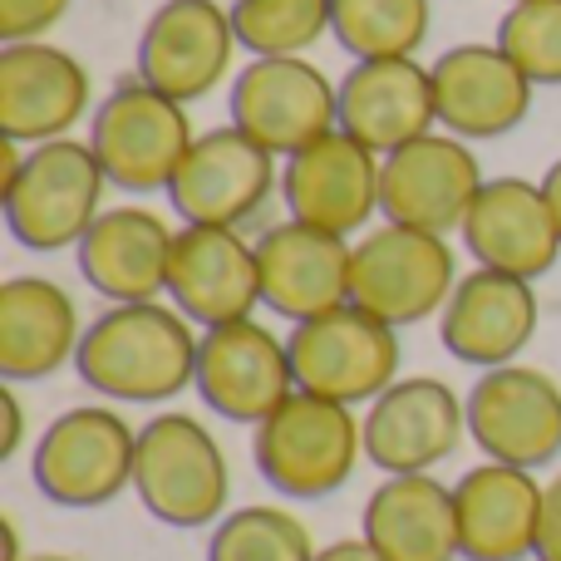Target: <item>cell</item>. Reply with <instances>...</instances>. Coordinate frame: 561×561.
Listing matches in <instances>:
<instances>
[{
  "label": "cell",
  "mask_w": 561,
  "mask_h": 561,
  "mask_svg": "<svg viewBox=\"0 0 561 561\" xmlns=\"http://www.w3.org/2000/svg\"><path fill=\"white\" fill-rule=\"evenodd\" d=\"M232 30L252 59L306 55L330 35V0H232Z\"/></svg>",
  "instance_id": "cell-30"
},
{
  "label": "cell",
  "mask_w": 561,
  "mask_h": 561,
  "mask_svg": "<svg viewBox=\"0 0 561 561\" xmlns=\"http://www.w3.org/2000/svg\"><path fill=\"white\" fill-rule=\"evenodd\" d=\"M232 124L276 158L300 153L306 144L340 128V84L306 55L247 59L232 75Z\"/></svg>",
  "instance_id": "cell-10"
},
{
  "label": "cell",
  "mask_w": 561,
  "mask_h": 561,
  "mask_svg": "<svg viewBox=\"0 0 561 561\" xmlns=\"http://www.w3.org/2000/svg\"><path fill=\"white\" fill-rule=\"evenodd\" d=\"M468 438L483 458L547 468L561 458V385L537 365L483 369L468 389Z\"/></svg>",
  "instance_id": "cell-12"
},
{
  "label": "cell",
  "mask_w": 561,
  "mask_h": 561,
  "mask_svg": "<svg viewBox=\"0 0 561 561\" xmlns=\"http://www.w3.org/2000/svg\"><path fill=\"white\" fill-rule=\"evenodd\" d=\"M350 262L355 242L306 227L296 217L266 227L256 237V272H262V306L300 325L325 310L350 306Z\"/></svg>",
  "instance_id": "cell-21"
},
{
  "label": "cell",
  "mask_w": 561,
  "mask_h": 561,
  "mask_svg": "<svg viewBox=\"0 0 561 561\" xmlns=\"http://www.w3.org/2000/svg\"><path fill=\"white\" fill-rule=\"evenodd\" d=\"M316 561H389V557L375 542H365V537H340V542L320 547Z\"/></svg>",
  "instance_id": "cell-35"
},
{
  "label": "cell",
  "mask_w": 561,
  "mask_h": 561,
  "mask_svg": "<svg viewBox=\"0 0 561 561\" xmlns=\"http://www.w3.org/2000/svg\"><path fill=\"white\" fill-rule=\"evenodd\" d=\"M193 389L217 419L256 428L296 394L286 340L266 330L256 316L203 330Z\"/></svg>",
  "instance_id": "cell-13"
},
{
  "label": "cell",
  "mask_w": 561,
  "mask_h": 561,
  "mask_svg": "<svg viewBox=\"0 0 561 561\" xmlns=\"http://www.w3.org/2000/svg\"><path fill=\"white\" fill-rule=\"evenodd\" d=\"M316 537L290 507H232L207 537V561H316Z\"/></svg>",
  "instance_id": "cell-29"
},
{
  "label": "cell",
  "mask_w": 561,
  "mask_h": 561,
  "mask_svg": "<svg viewBox=\"0 0 561 561\" xmlns=\"http://www.w3.org/2000/svg\"><path fill=\"white\" fill-rule=\"evenodd\" d=\"M290 350V375L296 389L335 404H375L389 385L399 379V330L375 320L359 306H340L325 310L316 320H300L286 335Z\"/></svg>",
  "instance_id": "cell-8"
},
{
  "label": "cell",
  "mask_w": 561,
  "mask_h": 561,
  "mask_svg": "<svg viewBox=\"0 0 561 561\" xmlns=\"http://www.w3.org/2000/svg\"><path fill=\"white\" fill-rule=\"evenodd\" d=\"M542 493L533 468L483 458L454 483L463 561H533L542 537Z\"/></svg>",
  "instance_id": "cell-24"
},
{
  "label": "cell",
  "mask_w": 561,
  "mask_h": 561,
  "mask_svg": "<svg viewBox=\"0 0 561 561\" xmlns=\"http://www.w3.org/2000/svg\"><path fill=\"white\" fill-rule=\"evenodd\" d=\"M197 325L178 306H108L84 325L75 369L108 404H168L197 379Z\"/></svg>",
  "instance_id": "cell-1"
},
{
  "label": "cell",
  "mask_w": 561,
  "mask_h": 561,
  "mask_svg": "<svg viewBox=\"0 0 561 561\" xmlns=\"http://www.w3.org/2000/svg\"><path fill=\"white\" fill-rule=\"evenodd\" d=\"M134 497L144 513L178 533L217 527L232 513V468L217 434L197 414L168 409L138 424V463Z\"/></svg>",
  "instance_id": "cell-3"
},
{
  "label": "cell",
  "mask_w": 561,
  "mask_h": 561,
  "mask_svg": "<svg viewBox=\"0 0 561 561\" xmlns=\"http://www.w3.org/2000/svg\"><path fill=\"white\" fill-rule=\"evenodd\" d=\"M483 163H478L473 144L454 134H424L404 144L399 153L385 158L379 173V217L399 227H419V232H458L483 193Z\"/></svg>",
  "instance_id": "cell-16"
},
{
  "label": "cell",
  "mask_w": 561,
  "mask_h": 561,
  "mask_svg": "<svg viewBox=\"0 0 561 561\" xmlns=\"http://www.w3.org/2000/svg\"><path fill=\"white\" fill-rule=\"evenodd\" d=\"M75 0H0V39L20 45V39H45L59 20L69 15Z\"/></svg>",
  "instance_id": "cell-32"
},
{
  "label": "cell",
  "mask_w": 561,
  "mask_h": 561,
  "mask_svg": "<svg viewBox=\"0 0 561 561\" xmlns=\"http://www.w3.org/2000/svg\"><path fill=\"white\" fill-rule=\"evenodd\" d=\"M84 325L79 306L49 276H10L0 286V379L35 385L75 365Z\"/></svg>",
  "instance_id": "cell-26"
},
{
  "label": "cell",
  "mask_w": 561,
  "mask_h": 561,
  "mask_svg": "<svg viewBox=\"0 0 561 561\" xmlns=\"http://www.w3.org/2000/svg\"><path fill=\"white\" fill-rule=\"evenodd\" d=\"M104 168L89 138H55L25 153L20 178L0 193L5 227L25 252H69L104 213Z\"/></svg>",
  "instance_id": "cell-6"
},
{
  "label": "cell",
  "mask_w": 561,
  "mask_h": 561,
  "mask_svg": "<svg viewBox=\"0 0 561 561\" xmlns=\"http://www.w3.org/2000/svg\"><path fill=\"white\" fill-rule=\"evenodd\" d=\"M497 49L537 89H561V0H517L497 20Z\"/></svg>",
  "instance_id": "cell-31"
},
{
  "label": "cell",
  "mask_w": 561,
  "mask_h": 561,
  "mask_svg": "<svg viewBox=\"0 0 561 561\" xmlns=\"http://www.w3.org/2000/svg\"><path fill=\"white\" fill-rule=\"evenodd\" d=\"M173 227L144 203L104 207L99 222L84 232L79 276L108 300V306H138V300L168 296V266H173Z\"/></svg>",
  "instance_id": "cell-25"
},
{
  "label": "cell",
  "mask_w": 561,
  "mask_h": 561,
  "mask_svg": "<svg viewBox=\"0 0 561 561\" xmlns=\"http://www.w3.org/2000/svg\"><path fill=\"white\" fill-rule=\"evenodd\" d=\"M434 30V0H330V35L350 59H414Z\"/></svg>",
  "instance_id": "cell-28"
},
{
  "label": "cell",
  "mask_w": 561,
  "mask_h": 561,
  "mask_svg": "<svg viewBox=\"0 0 561 561\" xmlns=\"http://www.w3.org/2000/svg\"><path fill=\"white\" fill-rule=\"evenodd\" d=\"M359 419L365 463H375L385 478L434 473L468 438V399L434 375H399Z\"/></svg>",
  "instance_id": "cell-11"
},
{
  "label": "cell",
  "mask_w": 561,
  "mask_h": 561,
  "mask_svg": "<svg viewBox=\"0 0 561 561\" xmlns=\"http://www.w3.org/2000/svg\"><path fill=\"white\" fill-rule=\"evenodd\" d=\"M168 306H178L197 330L252 320L262 306L256 242L232 227H178L168 266Z\"/></svg>",
  "instance_id": "cell-19"
},
{
  "label": "cell",
  "mask_w": 561,
  "mask_h": 561,
  "mask_svg": "<svg viewBox=\"0 0 561 561\" xmlns=\"http://www.w3.org/2000/svg\"><path fill=\"white\" fill-rule=\"evenodd\" d=\"M359 537L375 542L389 561H458V503L454 483H438V473H399L385 478L365 497Z\"/></svg>",
  "instance_id": "cell-27"
},
{
  "label": "cell",
  "mask_w": 561,
  "mask_h": 561,
  "mask_svg": "<svg viewBox=\"0 0 561 561\" xmlns=\"http://www.w3.org/2000/svg\"><path fill=\"white\" fill-rule=\"evenodd\" d=\"M379 173H385V158L369 153L345 128H335L300 153L280 158V203L296 222L355 237L369 232L379 213Z\"/></svg>",
  "instance_id": "cell-15"
},
{
  "label": "cell",
  "mask_w": 561,
  "mask_h": 561,
  "mask_svg": "<svg viewBox=\"0 0 561 561\" xmlns=\"http://www.w3.org/2000/svg\"><path fill=\"white\" fill-rule=\"evenodd\" d=\"M276 193V153H266L237 124H222L197 134L173 187H168V203L187 227H232V232H242L247 222H256L266 213V203Z\"/></svg>",
  "instance_id": "cell-9"
},
{
  "label": "cell",
  "mask_w": 561,
  "mask_h": 561,
  "mask_svg": "<svg viewBox=\"0 0 561 561\" xmlns=\"http://www.w3.org/2000/svg\"><path fill=\"white\" fill-rule=\"evenodd\" d=\"M458 237H463L473 266L523 280L547 276L561 256V227L542 193V178L537 183L533 178H488Z\"/></svg>",
  "instance_id": "cell-20"
},
{
  "label": "cell",
  "mask_w": 561,
  "mask_h": 561,
  "mask_svg": "<svg viewBox=\"0 0 561 561\" xmlns=\"http://www.w3.org/2000/svg\"><path fill=\"white\" fill-rule=\"evenodd\" d=\"M507 5H517V0H507Z\"/></svg>",
  "instance_id": "cell-38"
},
{
  "label": "cell",
  "mask_w": 561,
  "mask_h": 561,
  "mask_svg": "<svg viewBox=\"0 0 561 561\" xmlns=\"http://www.w3.org/2000/svg\"><path fill=\"white\" fill-rule=\"evenodd\" d=\"M365 458V419L350 404L320 394H296L272 419L252 428V463L272 493L290 503L335 497Z\"/></svg>",
  "instance_id": "cell-2"
},
{
  "label": "cell",
  "mask_w": 561,
  "mask_h": 561,
  "mask_svg": "<svg viewBox=\"0 0 561 561\" xmlns=\"http://www.w3.org/2000/svg\"><path fill=\"white\" fill-rule=\"evenodd\" d=\"M537 561H561V473H552L542 493V537H537Z\"/></svg>",
  "instance_id": "cell-33"
},
{
  "label": "cell",
  "mask_w": 561,
  "mask_h": 561,
  "mask_svg": "<svg viewBox=\"0 0 561 561\" xmlns=\"http://www.w3.org/2000/svg\"><path fill=\"white\" fill-rule=\"evenodd\" d=\"M0 414H5V434H0V458H15L25 444V404H20L15 385H0Z\"/></svg>",
  "instance_id": "cell-34"
},
{
  "label": "cell",
  "mask_w": 561,
  "mask_h": 561,
  "mask_svg": "<svg viewBox=\"0 0 561 561\" xmlns=\"http://www.w3.org/2000/svg\"><path fill=\"white\" fill-rule=\"evenodd\" d=\"M434 69L419 59H355L340 79V128L369 153H399L404 144L434 134Z\"/></svg>",
  "instance_id": "cell-23"
},
{
  "label": "cell",
  "mask_w": 561,
  "mask_h": 561,
  "mask_svg": "<svg viewBox=\"0 0 561 561\" xmlns=\"http://www.w3.org/2000/svg\"><path fill=\"white\" fill-rule=\"evenodd\" d=\"M134 463L138 428L114 404H79L39 428L30 478L45 503L69 507V513H94L118 493H134Z\"/></svg>",
  "instance_id": "cell-4"
},
{
  "label": "cell",
  "mask_w": 561,
  "mask_h": 561,
  "mask_svg": "<svg viewBox=\"0 0 561 561\" xmlns=\"http://www.w3.org/2000/svg\"><path fill=\"white\" fill-rule=\"evenodd\" d=\"M94 114V79L84 59L49 39L0 45V134L20 148L75 138L69 128Z\"/></svg>",
  "instance_id": "cell-17"
},
{
  "label": "cell",
  "mask_w": 561,
  "mask_h": 561,
  "mask_svg": "<svg viewBox=\"0 0 561 561\" xmlns=\"http://www.w3.org/2000/svg\"><path fill=\"white\" fill-rule=\"evenodd\" d=\"M193 144L197 128L187 104L158 94L138 75L114 84L89 114V148L118 193H168Z\"/></svg>",
  "instance_id": "cell-5"
},
{
  "label": "cell",
  "mask_w": 561,
  "mask_h": 561,
  "mask_svg": "<svg viewBox=\"0 0 561 561\" xmlns=\"http://www.w3.org/2000/svg\"><path fill=\"white\" fill-rule=\"evenodd\" d=\"M537 325H542V300L537 286L507 272H478L458 276L448 306L438 310V340L458 365L473 369H503L517 365L527 345H533Z\"/></svg>",
  "instance_id": "cell-18"
},
{
  "label": "cell",
  "mask_w": 561,
  "mask_h": 561,
  "mask_svg": "<svg viewBox=\"0 0 561 561\" xmlns=\"http://www.w3.org/2000/svg\"><path fill=\"white\" fill-rule=\"evenodd\" d=\"M20 561H79V557H65V552H25Z\"/></svg>",
  "instance_id": "cell-37"
},
{
  "label": "cell",
  "mask_w": 561,
  "mask_h": 561,
  "mask_svg": "<svg viewBox=\"0 0 561 561\" xmlns=\"http://www.w3.org/2000/svg\"><path fill=\"white\" fill-rule=\"evenodd\" d=\"M458 286V256L448 237L419 227H369L355 242L350 262V306L369 310L375 320L404 330L448 306Z\"/></svg>",
  "instance_id": "cell-7"
},
{
  "label": "cell",
  "mask_w": 561,
  "mask_h": 561,
  "mask_svg": "<svg viewBox=\"0 0 561 561\" xmlns=\"http://www.w3.org/2000/svg\"><path fill=\"white\" fill-rule=\"evenodd\" d=\"M542 193H547V203H552V217H557V227H561V158L542 173Z\"/></svg>",
  "instance_id": "cell-36"
},
{
  "label": "cell",
  "mask_w": 561,
  "mask_h": 561,
  "mask_svg": "<svg viewBox=\"0 0 561 561\" xmlns=\"http://www.w3.org/2000/svg\"><path fill=\"white\" fill-rule=\"evenodd\" d=\"M438 128L463 144L503 138L533 114V79L497 45H454L434 59Z\"/></svg>",
  "instance_id": "cell-22"
},
{
  "label": "cell",
  "mask_w": 561,
  "mask_h": 561,
  "mask_svg": "<svg viewBox=\"0 0 561 561\" xmlns=\"http://www.w3.org/2000/svg\"><path fill=\"white\" fill-rule=\"evenodd\" d=\"M237 59L232 5L222 0H163L138 35V79L178 104L207 99Z\"/></svg>",
  "instance_id": "cell-14"
}]
</instances>
